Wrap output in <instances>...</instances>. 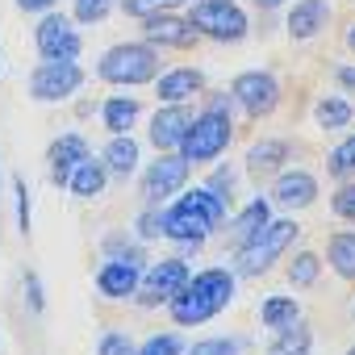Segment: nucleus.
<instances>
[{"label": "nucleus", "instance_id": "nucleus-41", "mask_svg": "<svg viewBox=\"0 0 355 355\" xmlns=\"http://www.w3.org/2000/svg\"><path fill=\"white\" fill-rule=\"evenodd\" d=\"M55 5H59V0H17L21 13H51Z\"/></svg>", "mask_w": 355, "mask_h": 355}, {"label": "nucleus", "instance_id": "nucleus-35", "mask_svg": "<svg viewBox=\"0 0 355 355\" xmlns=\"http://www.w3.org/2000/svg\"><path fill=\"white\" fill-rule=\"evenodd\" d=\"M113 5H117V0H76V21L96 26V21H105L113 13Z\"/></svg>", "mask_w": 355, "mask_h": 355}, {"label": "nucleus", "instance_id": "nucleus-6", "mask_svg": "<svg viewBox=\"0 0 355 355\" xmlns=\"http://www.w3.org/2000/svg\"><path fill=\"white\" fill-rule=\"evenodd\" d=\"M189 21L201 38L214 42H243L247 38V13L234 0H189Z\"/></svg>", "mask_w": 355, "mask_h": 355}, {"label": "nucleus", "instance_id": "nucleus-20", "mask_svg": "<svg viewBox=\"0 0 355 355\" xmlns=\"http://www.w3.org/2000/svg\"><path fill=\"white\" fill-rule=\"evenodd\" d=\"M280 163H288V142L284 138H263L247 150V171L251 175H276Z\"/></svg>", "mask_w": 355, "mask_h": 355}, {"label": "nucleus", "instance_id": "nucleus-37", "mask_svg": "<svg viewBox=\"0 0 355 355\" xmlns=\"http://www.w3.org/2000/svg\"><path fill=\"white\" fill-rule=\"evenodd\" d=\"M330 209H334V218H343V222H355V184L347 180L334 197H330Z\"/></svg>", "mask_w": 355, "mask_h": 355}, {"label": "nucleus", "instance_id": "nucleus-25", "mask_svg": "<svg viewBox=\"0 0 355 355\" xmlns=\"http://www.w3.org/2000/svg\"><path fill=\"white\" fill-rule=\"evenodd\" d=\"M268 222H272V201L255 197L251 205H243V214H239V218H234V226H230V230H234V247H243L247 239H255Z\"/></svg>", "mask_w": 355, "mask_h": 355}, {"label": "nucleus", "instance_id": "nucleus-5", "mask_svg": "<svg viewBox=\"0 0 355 355\" xmlns=\"http://www.w3.org/2000/svg\"><path fill=\"white\" fill-rule=\"evenodd\" d=\"M230 142H234V121L226 113L205 109V113H197L189 121V130H184V138H180L175 150H180L189 163H214V159H222L230 150Z\"/></svg>", "mask_w": 355, "mask_h": 355}, {"label": "nucleus", "instance_id": "nucleus-10", "mask_svg": "<svg viewBox=\"0 0 355 355\" xmlns=\"http://www.w3.org/2000/svg\"><path fill=\"white\" fill-rule=\"evenodd\" d=\"M230 96H234V105H239L247 117L259 121V117L276 113V105H280V80H276L272 71H243V76H234Z\"/></svg>", "mask_w": 355, "mask_h": 355}, {"label": "nucleus", "instance_id": "nucleus-18", "mask_svg": "<svg viewBox=\"0 0 355 355\" xmlns=\"http://www.w3.org/2000/svg\"><path fill=\"white\" fill-rule=\"evenodd\" d=\"M138 276H142V268H134V263H125V259H105V268L96 272V288H101V297H109V301H125V297H134Z\"/></svg>", "mask_w": 355, "mask_h": 355}, {"label": "nucleus", "instance_id": "nucleus-12", "mask_svg": "<svg viewBox=\"0 0 355 355\" xmlns=\"http://www.w3.org/2000/svg\"><path fill=\"white\" fill-rule=\"evenodd\" d=\"M197 38H201V34L193 30V21L180 17L175 9H171V13H150V17H142V42H150L155 51H159V46L189 51Z\"/></svg>", "mask_w": 355, "mask_h": 355}, {"label": "nucleus", "instance_id": "nucleus-9", "mask_svg": "<svg viewBox=\"0 0 355 355\" xmlns=\"http://www.w3.org/2000/svg\"><path fill=\"white\" fill-rule=\"evenodd\" d=\"M80 84H84V71H80L76 59H42L30 71V96L42 101V105L67 101L71 92H80Z\"/></svg>", "mask_w": 355, "mask_h": 355}, {"label": "nucleus", "instance_id": "nucleus-36", "mask_svg": "<svg viewBox=\"0 0 355 355\" xmlns=\"http://www.w3.org/2000/svg\"><path fill=\"white\" fill-rule=\"evenodd\" d=\"M96 355H134V338L121 330H105L96 343Z\"/></svg>", "mask_w": 355, "mask_h": 355}, {"label": "nucleus", "instance_id": "nucleus-22", "mask_svg": "<svg viewBox=\"0 0 355 355\" xmlns=\"http://www.w3.org/2000/svg\"><path fill=\"white\" fill-rule=\"evenodd\" d=\"M101 163L109 167V175H134L138 171V142L130 134H113L105 155H101Z\"/></svg>", "mask_w": 355, "mask_h": 355}, {"label": "nucleus", "instance_id": "nucleus-44", "mask_svg": "<svg viewBox=\"0 0 355 355\" xmlns=\"http://www.w3.org/2000/svg\"><path fill=\"white\" fill-rule=\"evenodd\" d=\"M284 0H255V9H263V13H272V9H280Z\"/></svg>", "mask_w": 355, "mask_h": 355}, {"label": "nucleus", "instance_id": "nucleus-30", "mask_svg": "<svg viewBox=\"0 0 355 355\" xmlns=\"http://www.w3.org/2000/svg\"><path fill=\"white\" fill-rule=\"evenodd\" d=\"M105 255H109V259H125V263H134V268H146L142 243H130L125 234H109V239H105Z\"/></svg>", "mask_w": 355, "mask_h": 355}, {"label": "nucleus", "instance_id": "nucleus-19", "mask_svg": "<svg viewBox=\"0 0 355 355\" xmlns=\"http://www.w3.org/2000/svg\"><path fill=\"white\" fill-rule=\"evenodd\" d=\"M105 184H109V167H105L101 159H92V155H88L84 163H76L71 175H67V189H71V197H80V201L101 197Z\"/></svg>", "mask_w": 355, "mask_h": 355}, {"label": "nucleus", "instance_id": "nucleus-28", "mask_svg": "<svg viewBox=\"0 0 355 355\" xmlns=\"http://www.w3.org/2000/svg\"><path fill=\"white\" fill-rule=\"evenodd\" d=\"M326 167H330V175H334V180H351V175H355V130L330 150V159H326Z\"/></svg>", "mask_w": 355, "mask_h": 355}, {"label": "nucleus", "instance_id": "nucleus-27", "mask_svg": "<svg viewBox=\"0 0 355 355\" xmlns=\"http://www.w3.org/2000/svg\"><path fill=\"white\" fill-rule=\"evenodd\" d=\"M259 318H263L268 330H280V326H288V322L301 318V305H297V297H263Z\"/></svg>", "mask_w": 355, "mask_h": 355}, {"label": "nucleus", "instance_id": "nucleus-14", "mask_svg": "<svg viewBox=\"0 0 355 355\" xmlns=\"http://www.w3.org/2000/svg\"><path fill=\"white\" fill-rule=\"evenodd\" d=\"M272 201L280 209H305L318 201V180L309 171H276V184H272Z\"/></svg>", "mask_w": 355, "mask_h": 355}, {"label": "nucleus", "instance_id": "nucleus-39", "mask_svg": "<svg viewBox=\"0 0 355 355\" xmlns=\"http://www.w3.org/2000/svg\"><path fill=\"white\" fill-rule=\"evenodd\" d=\"M26 305L30 313H46V297H42V280L34 272H26Z\"/></svg>", "mask_w": 355, "mask_h": 355}, {"label": "nucleus", "instance_id": "nucleus-1", "mask_svg": "<svg viewBox=\"0 0 355 355\" xmlns=\"http://www.w3.org/2000/svg\"><path fill=\"white\" fill-rule=\"evenodd\" d=\"M234 288H239V276L230 268H201L167 301V313L175 326H201L234 301Z\"/></svg>", "mask_w": 355, "mask_h": 355}, {"label": "nucleus", "instance_id": "nucleus-45", "mask_svg": "<svg viewBox=\"0 0 355 355\" xmlns=\"http://www.w3.org/2000/svg\"><path fill=\"white\" fill-rule=\"evenodd\" d=\"M347 46H351V51H355V21H351V26H347Z\"/></svg>", "mask_w": 355, "mask_h": 355}, {"label": "nucleus", "instance_id": "nucleus-47", "mask_svg": "<svg viewBox=\"0 0 355 355\" xmlns=\"http://www.w3.org/2000/svg\"><path fill=\"white\" fill-rule=\"evenodd\" d=\"M351 313H355V305H351Z\"/></svg>", "mask_w": 355, "mask_h": 355}, {"label": "nucleus", "instance_id": "nucleus-29", "mask_svg": "<svg viewBox=\"0 0 355 355\" xmlns=\"http://www.w3.org/2000/svg\"><path fill=\"white\" fill-rule=\"evenodd\" d=\"M318 276H322V259L313 251H297V259L288 263V280L297 288H309V284H318Z\"/></svg>", "mask_w": 355, "mask_h": 355}, {"label": "nucleus", "instance_id": "nucleus-26", "mask_svg": "<svg viewBox=\"0 0 355 355\" xmlns=\"http://www.w3.org/2000/svg\"><path fill=\"white\" fill-rule=\"evenodd\" d=\"M313 117H318L322 130H347L351 117H355V109H351V101H343V96H322V101L313 105Z\"/></svg>", "mask_w": 355, "mask_h": 355}, {"label": "nucleus", "instance_id": "nucleus-7", "mask_svg": "<svg viewBox=\"0 0 355 355\" xmlns=\"http://www.w3.org/2000/svg\"><path fill=\"white\" fill-rule=\"evenodd\" d=\"M193 276V268L180 259V255H171V259H159V263H146L142 276H138V288H134V301L142 309H155V305H167L175 293L184 288V280Z\"/></svg>", "mask_w": 355, "mask_h": 355}, {"label": "nucleus", "instance_id": "nucleus-8", "mask_svg": "<svg viewBox=\"0 0 355 355\" xmlns=\"http://www.w3.org/2000/svg\"><path fill=\"white\" fill-rule=\"evenodd\" d=\"M189 167L193 163L180 150H159V159L146 163V171H142V197H146V205L171 201L175 193L189 184Z\"/></svg>", "mask_w": 355, "mask_h": 355}, {"label": "nucleus", "instance_id": "nucleus-42", "mask_svg": "<svg viewBox=\"0 0 355 355\" xmlns=\"http://www.w3.org/2000/svg\"><path fill=\"white\" fill-rule=\"evenodd\" d=\"M205 109H214V113H226V117H230L234 96H230V92H218V96H209V105H205Z\"/></svg>", "mask_w": 355, "mask_h": 355}, {"label": "nucleus", "instance_id": "nucleus-34", "mask_svg": "<svg viewBox=\"0 0 355 355\" xmlns=\"http://www.w3.org/2000/svg\"><path fill=\"white\" fill-rule=\"evenodd\" d=\"M138 243H155V239H163V205H146L142 214H138Z\"/></svg>", "mask_w": 355, "mask_h": 355}, {"label": "nucleus", "instance_id": "nucleus-38", "mask_svg": "<svg viewBox=\"0 0 355 355\" xmlns=\"http://www.w3.org/2000/svg\"><path fill=\"white\" fill-rule=\"evenodd\" d=\"M13 193H17V226H21V234H30V184L13 180Z\"/></svg>", "mask_w": 355, "mask_h": 355}, {"label": "nucleus", "instance_id": "nucleus-46", "mask_svg": "<svg viewBox=\"0 0 355 355\" xmlns=\"http://www.w3.org/2000/svg\"><path fill=\"white\" fill-rule=\"evenodd\" d=\"M347 355H355V347H351V351H347Z\"/></svg>", "mask_w": 355, "mask_h": 355}, {"label": "nucleus", "instance_id": "nucleus-3", "mask_svg": "<svg viewBox=\"0 0 355 355\" xmlns=\"http://www.w3.org/2000/svg\"><path fill=\"white\" fill-rule=\"evenodd\" d=\"M96 76L105 84H121V88H138L150 84L159 76V51L150 42H117L101 55Z\"/></svg>", "mask_w": 355, "mask_h": 355}, {"label": "nucleus", "instance_id": "nucleus-21", "mask_svg": "<svg viewBox=\"0 0 355 355\" xmlns=\"http://www.w3.org/2000/svg\"><path fill=\"white\" fill-rule=\"evenodd\" d=\"M326 259H330V272L338 280H351L355 284V230H338L326 239Z\"/></svg>", "mask_w": 355, "mask_h": 355}, {"label": "nucleus", "instance_id": "nucleus-13", "mask_svg": "<svg viewBox=\"0 0 355 355\" xmlns=\"http://www.w3.org/2000/svg\"><path fill=\"white\" fill-rule=\"evenodd\" d=\"M150 84H155L159 105H180V101H193L197 92H205V71H197V67H171V71H159Z\"/></svg>", "mask_w": 355, "mask_h": 355}, {"label": "nucleus", "instance_id": "nucleus-16", "mask_svg": "<svg viewBox=\"0 0 355 355\" xmlns=\"http://www.w3.org/2000/svg\"><path fill=\"white\" fill-rule=\"evenodd\" d=\"M88 155H92V146H88V138H84V134H63V138H55V142H51V150H46L51 180H55L59 189H67L71 167H76V163H84Z\"/></svg>", "mask_w": 355, "mask_h": 355}, {"label": "nucleus", "instance_id": "nucleus-32", "mask_svg": "<svg viewBox=\"0 0 355 355\" xmlns=\"http://www.w3.org/2000/svg\"><path fill=\"white\" fill-rule=\"evenodd\" d=\"M134 355H184V338L167 330V334H150L142 347H134Z\"/></svg>", "mask_w": 355, "mask_h": 355}, {"label": "nucleus", "instance_id": "nucleus-11", "mask_svg": "<svg viewBox=\"0 0 355 355\" xmlns=\"http://www.w3.org/2000/svg\"><path fill=\"white\" fill-rule=\"evenodd\" d=\"M34 46L42 59H80V51H84L80 30L63 13H42V21L34 30Z\"/></svg>", "mask_w": 355, "mask_h": 355}, {"label": "nucleus", "instance_id": "nucleus-40", "mask_svg": "<svg viewBox=\"0 0 355 355\" xmlns=\"http://www.w3.org/2000/svg\"><path fill=\"white\" fill-rule=\"evenodd\" d=\"M205 189H209V193H218V197L230 205V193H234V175H230V171H214Z\"/></svg>", "mask_w": 355, "mask_h": 355}, {"label": "nucleus", "instance_id": "nucleus-43", "mask_svg": "<svg viewBox=\"0 0 355 355\" xmlns=\"http://www.w3.org/2000/svg\"><path fill=\"white\" fill-rule=\"evenodd\" d=\"M334 80H338V88L355 92V67H338V71H334Z\"/></svg>", "mask_w": 355, "mask_h": 355}, {"label": "nucleus", "instance_id": "nucleus-33", "mask_svg": "<svg viewBox=\"0 0 355 355\" xmlns=\"http://www.w3.org/2000/svg\"><path fill=\"white\" fill-rule=\"evenodd\" d=\"M189 355H243L247 351V343L243 338H201V343H193V347H184Z\"/></svg>", "mask_w": 355, "mask_h": 355}, {"label": "nucleus", "instance_id": "nucleus-23", "mask_svg": "<svg viewBox=\"0 0 355 355\" xmlns=\"http://www.w3.org/2000/svg\"><path fill=\"white\" fill-rule=\"evenodd\" d=\"M309 351H313V330L301 318L288 322V326H280L276 338L268 343V355H309Z\"/></svg>", "mask_w": 355, "mask_h": 355}, {"label": "nucleus", "instance_id": "nucleus-24", "mask_svg": "<svg viewBox=\"0 0 355 355\" xmlns=\"http://www.w3.org/2000/svg\"><path fill=\"white\" fill-rule=\"evenodd\" d=\"M138 113H142V105L134 96H109L101 105V117H105V130L109 134H130L134 121H138Z\"/></svg>", "mask_w": 355, "mask_h": 355}, {"label": "nucleus", "instance_id": "nucleus-2", "mask_svg": "<svg viewBox=\"0 0 355 355\" xmlns=\"http://www.w3.org/2000/svg\"><path fill=\"white\" fill-rule=\"evenodd\" d=\"M226 218V201L218 193H209L205 184L201 189H180L175 201L163 209V239L171 243H205Z\"/></svg>", "mask_w": 355, "mask_h": 355}, {"label": "nucleus", "instance_id": "nucleus-4", "mask_svg": "<svg viewBox=\"0 0 355 355\" xmlns=\"http://www.w3.org/2000/svg\"><path fill=\"white\" fill-rule=\"evenodd\" d=\"M297 234H301V226L297 222H288V218H272L255 239H247L243 247H239V255H234V276H263L293 243H297Z\"/></svg>", "mask_w": 355, "mask_h": 355}, {"label": "nucleus", "instance_id": "nucleus-31", "mask_svg": "<svg viewBox=\"0 0 355 355\" xmlns=\"http://www.w3.org/2000/svg\"><path fill=\"white\" fill-rule=\"evenodd\" d=\"M125 17H150V13H171V9H184L189 0H117Z\"/></svg>", "mask_w": 355, "mask_h": 355}, {"label": "nucleus", "instance_id": "nucleus-15", "mask_svg": "<svg viewBox=\"0 0 355 355\" xmlns=\"http://www.w3.org/2000/svg\"><path fill=\"white\" fill-rule=\"evenodd\" d=\"M189 121H193V109L184 101L180 105H159V113L150 117V142L159 150H175L180 138H184V130H189Z\"/></svg>", "mask_w": 355, "mask_h": 355}, {"label": "nucleus", "instance_id": "nucleus-17", "mask_svg": "<svg viewBox=\"0 0 355 355\" xmlns=\"http://www.w3.org/2000/svg\"><path fill=\"white\" fill-rule=\"evenodd\" d=\"M330 26V0H297L288 9V38L309 42Z\"/></svg>", "mask_w": 355, "mask_h": 355}]
</instances>
